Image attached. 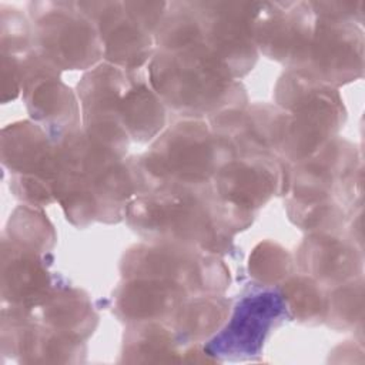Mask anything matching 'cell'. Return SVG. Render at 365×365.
Returning <instances> with one entry per match:
<instances>
[{
    "label": "cell",
    "instance_id": "1",
    "mask_svg": "<svg viewBox=\"0 0 365 365\" xmlns=\"http://www.w3.org/2000/svg\"><path fill=\"white\" fill-rule=\"evenodd\" d=\"M255 214L220 197L211 181L137 195L127 204L124 220L147 242L197 247L224 257Z\"/></svg>",
    "mask_w": 365,
    "mask_h": 365
},
{
    "label": "cell",
    "instance_id": "2",
    "mask_svg": "<svg viewBox=\"0 0 365 365\" xmlns=\"http://www.w3.org/2000/svg\"><path fill=\"white\" fill-rule=\"evenodd\" d=\"M56 202L74 227L117 224L137 195L125 158L91 141L83 127L56 144Z\"/></svg>",
    "mask_w": 365,
    "mask_h": 365
},
{
    "label": "cell",
    "instance_id": "3",
    "mask_svg": "<svg viewBox=\"0 0 365 365\" xmlns=\"http://www.w3.org/2000/svg\"><path fill=\"white\" fill-rule=\"evenodd\" d=\"M148 81L177 118L210 120L248 106L242 83L204 44L155 48L147 70Z\"/></svg>",
    "mask_w": 365,
    "mask_h": 365
},
{
    "label": "cell",
    "instance_id": "4",
    "mask_svg": "<svg viewBox=\"0 0 365 365\" xmlns=\"http://www.w3.org/2000/svg\"><path fill=\"white\" fill-rule=\"evenodd\" d=\"M232 157L228 141L217 135L205 120L177 118L151 141L145 153L125 161L137 195H144L168 185L208 184Z\"/></svg>",
    "mask_w": 365,
    "mask_h": 365
},
{
    "label": "cell",
    "instance_id": "5",
    "mask_svg": "<svg viewBox=\"0 0 365 365\" xmlns=\"http://www.w3.org/2000/svg\"><path fill=\"white\" fill-rule=\"evenodd\" d=\"M275 104L289 114L279 157L297 164L338 135L346 111L338 88L287 68L274 88Z\"/></svg>",
    "mask_w": 365,
    "mask_h": 365
},
{
    "label": "cell",
    "instance_id": "6",
    "mask_svg": "<svg viewBox=\"0 0 365 365\" xmlns=\"http://www.w3.org/2000/svg\"><path fill=\"white\" fill-rule=\"evenodd\" d=\"M288 319L279 287L251 281L231 301L225 324L202 348L214 362L259 361L269 335Z\"/></svg>",
    "mask_w": 365,
    "mask_h": 365
},
{
    "label": "cell",
    "instance_id": "7",
    "mask_svg": "<svg viewBox=\"0 0 365 365\" xmlns=\"http://www.w3.org/2000/svg\"><path fill=\"white\" fill-rule=\"evenodd\" d=\"M33 50L60 71L90 70L103 60V43L94 21L78 1H30Z\"/></svg>",
    "mask_w": 365,
    "mask_h": 365
},
{
    "label": "cell",
    "instance_id": "8",
    "mask_svg": "<svg viewBox=\"0 0 365 365\" xmlns=\"http://www.w3.org/2000/svg\"><path fill=\"white\" fill-rule=\"evenodd\" d=\"M120 272L123 278L167 279L185 288L190 295L224 294L231 284L222 257L180 244H135L123 254Z\"/></svg>",
    "mask_w": 365,
    "mask_h": 365
},
{
    "label": "cell",
    "instance_id": "9",
    "mask_svg": "<svg viewBox=\"0 0 365 365\" xmlns=\"http://www.w3.org/2000/svg\"><path fill=\"white\" fill-rule=\"evenodd\" d=\"M352 143L339 135L309 158L291 165L287 198L299 202L334 200L355 211L362 173Z\"/></svg>",
    "mask_w": 365,
    "mask_h": 365
},
{
    "label": "cell",
    "instance_id": "10",
    "mask_svg": "<svg viewBox=\"0 0 365 365\" xmlns=\"http://www.w3.org/2000/svg\"><path fill=\"white\" fill-rule=\"evenodd\" d=\"M195 20V43L211 50L240 80L258 58L252 36L255 1H190ZM194 44V43H192Z\"/></svg>",
    "mask_w": 365,
    "mask_h": 365
},
{
    "label": "cell",
    "instance_id": "11",
    "mask_svg": "<svg viewBox=\"0 0 365 365\" xmlns=\"http://www.w3.org/2000/svg\"><path fill=\"white\" fill-rule=\"evenodd\" d=\"M138 68L101 61L87 70L77 84L81 127L96 144L125 158L130 138L118 118V104Z\"/></svg>",
    "mask_w": 365,
    "mask_h": 365
},
{
    "label": "cell",
    "instance_id": "12",
    "mask_svg": "<svg viewBox=\"0 0 365 365\" xmlns=\"http://www.w3.org/2000/svg\"><path fill=\"white\" fill-rule=\"evenodd\" d=\"M21 96L30 120L41 125L54 144L81 128L77 93L61 80V71L34 50L21 56Z\"/></svg>",
    "mask_w": 365,
    "mask_h": 365
},
{
    "label": "cell",
    "instance_id": "13",
    "mask_svg": "<svg viewBox=\"0 0 365 365\" xmlns=\"http://www.w3.org/2000/svg\"><path fill=\"white\" fill-rule=\"evenodd\" d=\"M364 30L359 24L315 16V29L298 70L308 77L338 88L364 74Z\"/></svg>",
    "mask_w": 365,
    "mask_h": 365
},
{
    "label": "cell",
    "instance_id": "14",
    "mask_svg": "<svg viewBox=\"0 0 365 365\" xmlns=\"http://www.w3.org/2000/svg\"><path fill=\"white\" fill-rule=\"evenodd\" d=\"M314 29L311 1H255L252 36L257 50L287 68L299 66Z\"/></svg>",
    "mask_w": 365,
    "mask_h": 365
},
{
    "label": "cell",
    "instance_id": "15",
    "mask_svg": "<svg viewBox=\"0 0 365 365\" xmlns=\"http://www.w3.org/2000/svg\"><path fill=\"white\" fill-rule=\"evenodd\" d=\"M291 164L272 154L235 155L212 178L220 197L252 212L274 195H287Z\"/></svg>",
    "mask_w": 365,
    "mask_h": 365
},
{
    "label": "cell",
    "instance_id": "16",
    "mask_svg": "<svg viewBox=\"0 0 365 365\" xmlns=\"http://www.w3.org/2000/svg\"><path fill=\"white\" fill-rule=\"evenodd\" d=\"M86 341L57 332L29 314L1 308V354L20 364H70L86 358Z\"/></svg>",
    "mask_w": 365,
    "mask_h": 365
},
{
    "label": "cell",
    "instance_id": "17",
    "mask_svg": "<svg viewBox=\"0 0 365 365\" xmlns=\"http://www.w3.org/2000/svg\"><path fill=\"white\" fill-rule=\"evenodd\" d=\"M94 21L101 43L103 61L123 68H143L155 51L154 34L125 7L124 1H78Z\"/></svg>",
    "mask_w": 365,
    "mask_h": 365
},
{
    "label": "cell",
    "instance_id": "18",
    "mask_svg": "<svg viewBox=\"0 0 365 365\" xmlns=\"http://www.w3.org/2000/svg\"><path fill=\"white\" fill-rule=\"evenodd\" d=\"M51 255L1 238V307L31 314L51 292L57 274L48 271Z\"/></svg>",
    "mask_w": 365,
    "mask_h": 365
},
{
    "label": "cell",
    "instance_id": "19",
    "mask_svg": "<svg viewBox=\"0 0 365 365\" xmlns=\"http://www.w3.org/2000/svg\"><path fill=\"white\" fill-rule=\"evenodd\" d=\"M294 262L298 272L329 289L362 277V247L342 232H312L298 245Z\"/></svg>",
    "mask_w": 365,
    "mask_h": 365
},
{
    "label": "cell",
    "instance_id": "20",
    "mask_svg": "<svg viewBox=\"0 0 365 365\" xmlns=\"http://www.w3.org/2000/svg\"><path fill=\"white\" fill-rule=\"evenodd\" d=\"M191 297L181 285L160 278H123L111 294V311L125 325L134 322L168 324Z\"/></svg>",
    "mask_w": 365,
    "mask_h": 365
},
{
    "label": "cell",
    "instance_id": "21",
    "mask_svg": "<svg viewBox=\"0 0 365 365\" xmlns=\"http://www.w3.org/2000/svg\"><path fill=\"white\" fill-rule=\"evenodd\" d=\"M1 164L10 174L40 177L54 184L57 173L56 144L33 120L7 124L0 138Z\"/></svg>",
    "mask_w": 365,
    "mask_h": 365
},
{
    "label": "cell",
    "instance_id": "22",
    "mask_svg": "<svg viewBox=\"0 0 365 365\" xmlns=\"http://www.w3.org/2000/svg\"><path fill=\"white\" fill-rule=\"evenodd\" d=\"M30 317L80 341H87L98 324V315L88 294L58 274L51 292L40 307L31 311Z\"/></svg>",
    "mask_w": 365,
    "mask_h": 365
},
{
    "label": "cell",
    "instance_id": "23",
    "mask_svg": "<svg viewBox=\"0 0 365 365\" xmlns=\"http://www.w3.org/2000/svg\"><path fill=\"white\" fill-rule=\"evenodd\" d=\"M168 110L138 68L118 104V118L131 141L150 143L167 127Z\"/></svg>",
    "mask_w": 365,
    "mask_h": 365
},
{
    "label": "cell",
    "instance_id": "24",
    "mask_svg": "<svg viewBox=\"0 0 365 365\" xmlns=\"http://www.w3.org/2000/svg\"><path fill=\"white\" fill-rule=\"evenodd\" d=\"M231 298L224 294H200L188 297L168 322L178 344L185 348L204 344L225 324Z\"/></svg>",
    "mask_w": 365,
    "mask_h": 365
},
{
    "label": "cell",
    "instance_id": "25",
    "mask_svg": "<svg viewBox=\"0 0 365 365\" xmlns=\"http://www.w3.org/2000/svg\"><path fill=\"white\" fill-rule=\"evenodd\" d=\"M184 348L165 322L127 324L123 336L121 362H181Z\"/></svg>",
    "mask_w": 365,
    "mask_h": 365
},
{
    "label": "cell",
    "instance_id": "26",
    "mask_svg": "<svg viewBox=\"0 0 365 365\" xmlns=\"http://www.w3.org/2000/svg\"><path fill=\"white\" fill-rule=\"evenodd\" d=\"M289 319L302 325H318L325 321L327 288L302 272L289 275L279 285Z\"/></svg>",
    "mask_w": 365,
    "mask_h": 365
},
{
    "label": "cell",
    "instance_id": "27",
    "mask_svg": "<svg viewBox=\"0 0 365 365\" xmlns=\"http://www.w3.org/2000/svg\"><path fill=\"white\" fill-rule=\"evenodd\" d=\"M9 241L43 255H51L57 235L43 208L21 204L7 222L3 234Z\"/></svg>",
    "mask_w": 365,
    "mask_h": 365
},
{
    "label": "cell",
    "instance_id": "28",
    "mask_svg": "<svg viewBox=\"0 0 365 365\" xmlns=\"http://www.w3.org/2000/svg\"><path fill=\"white\" fill-rule=\"evenodd\" d=\"M285 210L289 221L308 234L342 232L355 212L334 200L299 202L287 198Z\"/></svg>",
    "mask_w": 365,
    "mask_h": 365
},
{
    "label": "cell",
    "instance_id": "29",
    "mask_svg": "<svg viewBox=\"0 0 365 365\" xmlns=\"http://www.w3.org/2000/svg\"><path fill=\"white\" fill-rule=\"evenodd\" d=\"M294 257L288 250L271 240L261 241L255 245L248 259L251 281L268 287H279L294 274Z\"/></svg>",
    "mask_w": 365,
    "mask_h": 365
},
{
    "label": "cell",
    "instance_id": "30",
    "mask_svg": "<svg viewBox=\"0 0 365 365\" xmlns=\"http://www.w3.org/2000/svg\"><path fill=\"white\" fill-rule=\"evenodd\" d=\"M364 309V279L358 277L352 281L327 289L325 324L338 331L355 328L362 321Z\"/></svg>",
    "mask_w": 365,
    "mask_h": 365
},
{
    "label": "cell",
    "instance_id": "31",
    "mask_svg": "<svg viewBox=\"0 0 365 365\" xmlns=\"http://www.w3.org/2000/svg\"><path fill=\"white\" fill-rule=\"evenodd\" d=\"M1 53L24 56L33 50V26L29 14L14 6L0 4Z\"/></svg>",
    "mask_w": 365,
    "mask_h": 365
},
{
    "label": "cell",
    "instance_id": "32",
    "mask_svg": "<svg viewBox=\"0 0 365 365\" xmlns=\"http://www.w3.org/2000/svg\"><path fill=\"white\" fill-rule=\"evenodd\" d=\"M9 187L14 197L26 205L43 208L56 202L53 184L44 178L10 174Z\"/></svg>",
    "mask_w": 365,
    "mask_h": 365
},
{
    "label": "cell",
    "instance_id": "33",
    "mask_svg": "<svg viewBox=\"0 0 365 365\" xmlns=\"http://www.w3.org/2000/svg\"><path fill=\"white\" fill-rule=\"evenodd\" d=\"M315 16H325L362 24L365 1H311Z\"/></svg>",
    "mask_w": 365,
    "mask_h": 365
},
{
    "label": "cell",
    "instance_id": "34",
    "mask_svg": "<svg viewBox=\"0 0 365 365\" xmlns=\"http://www.w3.org/2000/svg\"><path fill=\"white\" fill-rule=\"evenodd\" d=\"M1 56V103L13 101L21 93V57L7 53Z\"/></svg>",
    "mask_w": 365,
    "mask_h": 365
}]
</instances>
